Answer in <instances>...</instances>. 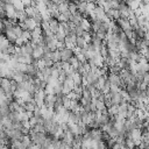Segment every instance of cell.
I'll return each mask as SVG.
<instances>
[{"label":"cell","instance_id":"d6986e66","mask_svg":"<svg viewBox=\"0 0 149 149\" xmlns=\"http://www.w3.org/2000/svg\"><path fill=\"white\" fill-rule=\"evenodd\" d=\"M106 15L111 19V20H113L114 19V9L113 8H111V9H108L107 12H106Z\"/></svg>","mask_w":149,"mask_h":149},{"label":"cell","instance_id":"9c48e42d","mask_svg":"<svg viewBox=\"0 0 149 149\" xmlns=\"http://www.w3.org/2000/svg\"><path fill=\"white\" fill-rule=\"evenodd\" d=\"M79 24L82 26V28H83L84 30H86V32H91V29H92V23H91L88 19H86V18H84Z\"/></svg>","mask_w":149,"mask_h":149},{"label":"cell","instance_id":"5bb4252c","mask_svg":"<svg viewBox=\"0 0 149 149\" xmlns=\"http://www.w3.org/2000/svg\"><path fill=\"white\" fill-rule=\"evenodd\" d=\"M13 5H14L15 9H18V11H23V8H24L22 0H13Z\"/></svg>","mask_w":149,"mask_h":149},{"label":"cell","instance_id":"5b68a950","mask_svg":"<svg viewBox=\"0 0 149 149\" xmlns=\"http://www.w3.org/2000/svg\"><path fill=\"white\" fill-rule=\"evenodd\" d=\"M21 51H22L23 56H24V55H33L34 48H33V45L30 44V42H27V43H24L23 45H21Z\"/></svg>","mask_w":149,"mask_h":149},{"label":"cell","instance_id":"4fadbf2b","mask_svg":"<svg viewBox=\"0 0 149 149\" xmlns=\"http://www.w3.org/2000/svg\"><path fill=\"white\" fill-rule=\"evenodd\" d=\"M58 11H59V13H65V12L69 11V3L67 1V0L64 3L58 4Z\"/></svg>","mask_w":149,"mask_h":149},{"label":"cell","instance_id":"3957f363","mask_svg":"<svg viewBox=\"0 0 149 149\" xmlns=\"http://www.w3.org/2000/svg\"><path fill=\"white\" fill-rule=\"evenodd\" d=\"M59 53H61V59H62V62H69V59L72 56H74L73 55L74 54L73 49H70V48H67V47L63 48V49H61Z\"/></svg>","mask_w":149,"mask_h":149},{"label":"cell","instance_id":"6da1fadb","mask_svg":"<svg viewBox=\"0 0 149 149\" xmlns=\"http://www.w3.org/2000/svg\"><path fill=\"white\" fill-rule=\"evenodd\" d=\"M30 138H32V141L34 144L36 146H40L42 147V144L47 141V136H45V133H39V132H32L30 131Z\"/></svg>","mask_w":149,"mask_h":149},{"label":"cell","instance_id":"8fae6325","mask_svg":"<svg viewBox=\"0 0 149 149\" xmlns=\"http://www.w3.org/2000/svg\"><path fill=\"white\" fill-rule=\"evenodd\" d=\"M50 58L53 59L54 63H58V62H62L59 50H54V51H51V54H50Z\"/></svg>","mask_w":149,"mask_h":149},{"label":"cell","instance_id":"30bf717a","mask_svg":"<svg viewBox=\"0 0 149 149\" xmlns=\"http://www.w3.org/2000/svg\"><path fill=\"white\" fill-rule=\"evenodd\" d=\"M5 35H6V37L8 39L9 42H12V43L15 44V42H16V40H18V36H16V34H15L13 30H6Z\"/></svg>","mask_w":149,"mask_h":149},{"label":"cell","instance_id":"277c9868","mask_svg":"<svg viewBox=\"0 0 149 149\" xmlns=\"http://www.w3.org/2000/svg\"><path fill=\"white\" fill-rule=\"evenodd\" d=\"M117 21H118V24L120 26V28H121L123 32L132 28V26H131V22H129V20H128L127 18H122V16H121V18H120V19H118Z\"/></svg>","mask_w":149,"mask_h":149},{"label":"cell","instance_id":"ac0fdd59","mask_svg":"<svg viewBox=\"0 0 149 149\" xmlns=\"http://www.w3.org/2000/svg\"><path fill=\"white\" fill-rule=\"evenodd\" d=\"M84 32H85V30L82 28V26H80V24H77V26H76V28H74V33H76V35H77V36H82Z\"/></svg>","mask_w":149,"mask_h":149},{"label":"cell","instance_id":"ba28073f","mask_svg":"<svg viewBox=\"0 0 149 149\" xmlns=\"http://www.w3.org/2000/svg\"><path fill=\"white\" fill-rule=\"evenodd\" d=\"M24 22H26V24H27V28H28V30H34L39 24L36 23V21L33 19V18H28V19H26L24 20Z\"/></svg>","mask_w":149,"mask_h":149},{"label":"cell","instance_id":"8992f818","mask_svg":"<svg viewBox=\"0 0 149 149\" xmlns=\"http://www.w3.org/2000/svg\"><path fill=\"white\" fill-rule=\"evenodd\" d=\"M49 23H50V29H51V32H53L54 34H56V33L58 32V29H59V22H58V20L51 18L50 20H49Z\"/></svg>","mask_w":149,"mask_h":149},{"label":"cell","instance_id":"44dd1931","mask_svg":"<svg viewBox=\"0 0 149 149\" xmlns=\"http://www.w3.org/2000/svg\"><path fill=\"white\" fill-rule=\"evenodd\" d=\"M105 4H106V0H97V1H96V5L100 6V7H104Z\"/></svg>","mask_w":149,"mask_h":149},{"label":"cell","instance_id":"7402d4cb","mask_svg":"<svg viewBox=\"0 0 149 149\" xmlns=\"http://www.w3.org/2000/svg\"><path fill=\"white\" fill-rule=\"evenodd\" d=\"M107 3H112V1H114V0H106Z\"/></svg>","mask_w":149,"mask_h":149},{"label":"cell","instance_id":"7a4b0ae2","mask_svg":"<svg viewBox=\"0 0 149 149\" xmlns=\"http://www.w3.org/2000/svg\"><path fill=\"white\" fill-rule=\"evenodd\" d=\"M45 97H47V93L44 90H40L35 92V96H34V100L36 103V105L39 107H42L44 104H45Z\"/></svg>","mask_w":149,"mask_h":149},{"label":"cell","instance_id":"ffe728a7","mask_svg":"<svg viewBox=\"0 0 149 149\" xmlns=\"http://www.w3.org/2000/svg\"><path fill=\"white\" fill-rule=\"evenodd\" d=\"M144 84L149 85V72H146L144 73V76H143V80H142Z\"/></svg>","mask_w":149,"mask_h":149},{"label":"cell","instance_id":"603a6c76","mask_svg":"<svg viewBox=\"0 0 149 149\" xmlns=\"http://www.w3.org/2000/svg\"><path fill=\"white\" fill-rule=\"evenodd\" d=\"M117 1H119V3H122V1H125V0H117Z\"/></svg>","mask_w":149,"mask_h":149},{"label":"cell","instance_id":"2e32d148","mask_svg":"<svg viewBox=\"0 0 149 149\" xmlns=\"http://www.w3.org/2000/svg\"><path fill=\"white\" fill-rule=\"evenodd\" d=\"M105 109H107L105 102L98 100V102H97V111H105Z\"/></svg>","mask_w":149,"mask_h":149},{"label":"cell","instance_id":"9a60e30c","mask_svg":"<svg viewBox=\"0 0 149 149\" xmlns=\"http://www.w3.org/2000/svg\"><path fill=\"white\" fill-rule=\"evenodd\" d=\"M141 9H142V15H144L147 19H149V4L141 5Z\"/></svg>","mask_w":149,"mask_h":149},{"label":"cell","instance_id":"7c38bea8","mask_svg":"<svg viewBox=\"0 0 149 149\" xmlns=\"http://www.w3.org/2000/svg\"><path fill=\"white\" fill-rule=\"evenodd\" d=\"M41 72H42V76H43V80H48V78L51 76V73H53V70H51V68H43L42 70H41Z\"/></svg>","mask_w":149,"mask_h":149},{"label":"cell","instance_id":"52a82bcc","mask_svg":"<svg viewBox=\"0 0 149 149\" xmlns=\"http://www.w3.org/2000/svg\"><path fill=\"white\" fill-rule=\"evenodd\" d=\"M76 47H77L78 49H85L86 47H88V41H86L83 36H77Z\"/></svg>","mask_w":149,"mask_h":149},{"label":"cell","instance_id":"e0dca14e","mask_svg":"<svg viewBox=\"0 0 149 149\" xmlns=\"http://www.w3.org/2000/svg\"><path fill=\"white\" fill-rule=\"evenodd\" d=\"M69 11L71 12L72 14L77 13V12H78V7H77V4H74V3H69Z\"/></svg>","mask_w":149,"mask_h":149}]
</instances>
